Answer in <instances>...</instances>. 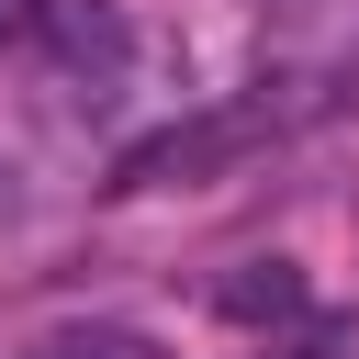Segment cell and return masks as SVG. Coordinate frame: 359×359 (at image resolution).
Here are the masks:
<instances>
[{
	"label": "cell",
	"instance_id": "3957f363",
	"mask_svg": "<svg viewBox=\"0 0 359 359\" xmlns=\"http://www.w3.org/2000/svg\"><path fill=\"white\" fill-rule=\"evenodd\" d=\"M224 314H236V325H280V314H303V269H292V258H247V269L224 280Z\"/></svg>",
	"mask_w": 359,
	"mask_h": 359
},
{
	"label": "cell",
	"instance_id": "5b68a950",
	"mask_svg": "<svg viewBox=\"0 0 359 359\" xmlns=\"http://www.w3.org/2000/svg\"><path fill=\"white\" fill-rule=\"evenodd\" d=\"M269 359H337V348H325V337H303V348H269Z\"/></svg>",
	"mask_w": 359,
	"mask_h": 359
},
{
	"label": "cell",
	"instance_id": "277c9868",
	"mask_svg": "<svg viewBox=\"0 0 359 359\" xmlns=\"http://www.w3.org/2000/svg\"><path fill=\"white\" fill-rule=\"evenodd\" d=\"M22 359H157V348H146L135 325H45Z\"/></svg>",
	"mask_w": 359,
	"mask_h": 359
},
{
	"label": "cell",
	"instance_id": "6da1fadb",
	"mask_svg": "<svg viewBox=\"0 0 359 359\" xmlns=\"http://www.w3.org/2000/svg\"><path fill=\"white\" fill-rule=\"evenodd\" d=\"M280 123H292L280 101H224V112H202V123H168V135H146V146H135V157H123L112 180H123V191H168V180H213V168H236L247 146H269Z\"/></svg>",
	"mask_w": 359,
	"mask_h": 359
},
{
	"label": "cell",
	"instance_id": "7a4b0ae2",
	"mask_svg": "<svg viewBox=\"0 0 359 359\" xmlns=\"http://www.w3.org/2000/svg\"><path fill=\"white\" fill-rule=\"evenodd\" d=\"M34 34H45V56L101 101L112 79H123V56H135V34H123V11L112 0H34Z\"/></svg>",
	"mask_w": 359,
	"mask_h": 359
}]
</instances>
